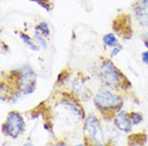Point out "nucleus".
<instances>
[{"instance_id":"obj_1","label":"nucleus","mask_w":148,"mask_h":146,"mask_svg":"<svg viewBox=\"0 0 148 146\" xmlns=\"http://www.w3.org/2000/svg\"><path fill=\"white\" fill-rule=\"evenodd\" d=\"M38 85V75L29 65L2 73L0 81L1 101H16L23 95H31Z\"/></svg>"},{"instance_id":"obj_2","label":"nucleus","mask_w":148,"mask_h":146,"mask_svg":"<svg viewBox=\"0 0 148 146\" xmlns=\"http://www.w3.org/2000/svg\"><path fill=\"white\" fill-rule=\"evenodd\" d=\"M97 76L103 87L122 95L129 94L132 91V82L111 58L104 55L100 57L97 66Z\"/></svg>"},{"instance_id":"obj_3","label":"nucleus","mask_w":148,"mask_h":146,"mask_svg":"<svg viewBox=\"0 0 148 146\" xmlns=\"http://www.w3.org/2000/svg\"><path fill=\"white\" fill-rule=\"evenodd\" d=\"M93 106L104 121H114L115 116L123 109L125 98L120 93L102 87L93 94Z\"/></svg>"},{"instance_id":"obj_4","label":"nucleus","mask_w":148,"mask_h":146,"mask_svg":"<svg viewBox=\"0 0 148 146\" xmlns=\"http://www.w3.org/2000/svg\"><path fill=\"white\" fill-rule=\"evenodd\" d=\"M83 145L84 146H115L112 138L108 137L100 117L89 113L83 123Z\"/></svg>"},{"instance_id":"obj_5","label":"nucleus","mask_w":148,"mask_h":146,"mask_svg":"<svg viewBox=\"0 0 148 146\" xmlns=\"http://www.w3.org/2000/svg\"><path fill=\"white\" fill-rule=\"evenodd\" d=\"M25 120L17 110H12L8 113L4 122L1 124V133L10 139H17L25 131Z\"/></svg>"},{"instance_id":"obj_6","label":"nucleus","mask_w":148,"mask_h":146,"mask_svg":"<svg viewBox=\"0 0 148 146\" xmlns=\"http://www.w3.org/2000/svg\"><path fill=\"white\" fill-rule=\"evenodd\" d=\"M113 31L117 36L122 40H130L133 36V27L131 22V16L128 13H121L117 15L112 22Z\"/></svg>"},{"instance_id":"obj_7","label":"nucleus","mask_w":148,"mask_h":146,"mask_svg":"<svg viewBox=\"0 0 148 146\" xmlns=\"http://www.w3.org/2000/svg\"><path fill=\"white\" fill-rule=\"evenodd\" d=\"M87 80H88V77L81 72L78 76H75L73 78V80L71 81V88L69 90L73 92L76 96H78L81 100L87 99L88 96L90 97V90L86 87V81Z\"/></svg>"},{"instance_id":"obj_8","label":"nucleus","mask_w":148,"mask_h":146,"mask_svg":"<svg viewBox=\"0 0 148 146\" xmlns=\"http://www.w3.org/2000/svg\"><path fill=\"white\" fill-rule=\"evenodd\" d=\"M132 12L138 25L148 29V0H136L133 2Z\"/></svg>"},{"instance_id":"obj_9","label":"nucleus","mask_w":148,"mask_h":146,"mask_svg":"<svg viewBox=\"0 0 148 146\" xmlns=\"http://www.w3.org/2000/svg\"><path fill=\"white\" fill-rule=\"evenodd\" d=\"M114 126L119 131L123 132V133H131L132 132V127H133V124H132V121L130 118L129 112H127L126 110L122 109L120 112H119L114 118Z\"/></svg>"},{"instance_id":"obj_10","label":"nucleus","mask_w":148,"mask_h":146,"mask_svg":"<svg viewBox=\"0 0 148 146\" xmlns=\"http://www.w3.org/2000/svg\"><path fill=\"white\" fill-rule=\"evenodd\" d=\"M148 142V135L146 131L131 132L127 138V146H146Z\"/></svg>"},{"instance_id":"obj_11","label":"nucleus","mask_w":148,"mask_h":146,"mask_svg":"<svg viewBox=\"0 0 148 146\" xmlns=\"http://www.w3.org/2000/svg\"><path fill=\"white\" fill-rule=\"evenodd\" d=\"M18 36L22 40V42L32 51H39L40 50V46L37 44V42L34 41V36H30L28 33L24 32V31H18Z\"/></svg>"},{"instance_id":"obj_12","label":"nucleus","mask_w":148,"mask_h":146,"mask_svg":"<svg viewBox=\"0 0 148 146\" xmlns=\"http://www.w3.org/2000/svg\"><path fill=\"white\" fill-rule=\"evenodd\" d=\"M102 43H103V45L105 47L113 48L117 44H119L118 36L114 32L106 33V34H104L103 36H102Z\"/></svg>"},{"instance_id":"obj_13","label":"nucleus","mask_w":148,"mask_h":146,"mask_svg":"<svg viewBox=\"0 0 148 146\" xmlns=\"http://www.w3.org/2000/svg\"><path fill=\"white\" fill-rule=\"evenodd\" d=\"M71 75H72V70H69V68H64L63 70L60 72V74L57 77V80H56V87L59 88L61 85L66 83L69 79L71 78Z\"/></svg>"},{"instance_id":"obj_14","label":"nucleus","mask_w":148,"mask_h":146,"mask_svg":"<svg viewBox=\"0 0 148 146\" xmlns=\"http://www.w3.org/2000/svg\"><path fill=\"white\" fill-rule=\"evenodd\" d=\"M34 41L37 42V44L40 46L41 48L43 49H47L48 44H47V40H46V36H44L41 32H39L38 30H34Z\"/></svg>"},{"instance_id":"obj_15","label":"nucleus","mask_w":148,"mask_h":146,"mask_svg":"<svg viewBox=\"0 0 148 146\" xmlns=\"http://www.w3.org/2000/svg\"><path fill=\"white\" fill-rule=\"evenodd\" d=\"M34 30H38L39 32H41L44 36L49 37L51 35V29H49V26L46 22L42 20V22H39L34 27Z\"/></svg>"},{"instance_id":"obj_16","label":"nucleus","mask_w":148,"mask_h":146,"mask_svg":"<svg viewBox=\"0 0 148 146\" xmlns=\"http://www.w3.org/2000/svg\"><path fill=\"white\" fill-rule=\"evenodd\" d=\"M129 115L133 126H137V125L142 124L143 121H144V115L140 111H130Z\"/></svg>"},{"instance_id":"obj_17","label":"nucleus","mask_w":148,"mask_h":146,"mask_svg":"<svg viewBox=\"0 0 148 146\" xmlns=\"http://www.w3.org/2000/svg\"><path fill=\"white\" fill-rule=\"evenodd\" d=\"M29 1H34V2L39 4L40 7H44L47 11H52L53 7H54V4L52 3L51 0H29Z\"/></svg>"},{"instance_id":"obj_18","label":"nucleus","mask_w":148,"mask_h":146,"mask_svg":"<svg viewBox=\"0 0 148 146\" xmlns=\"http://www.w3.org/2000/svg\"><path fill=\"white\" fill-rule=\"evenodd\" d=\"M122 50H123V45L119 43V44H117L115 47L112 48L111 53H110V58H111V59L115 58V57H116V55H118Z\"/></svg>"},{"instance_id":"obj_19","label":"nucleus","mask_w":148,"mask_h":146,"mask_svg":"<svg viewBox=\"0 0 148 146\" xmlns=\"http://www.w3.org/2000/svg\"><path fill=\"white\" fill-rule=\"evenodd\" d=\"M47 146H71L64 139H54Z\"/></svg>"},{"instance_id":"obj_20","label":"nucleus","mask_w":148,"mask_h":146,"mask_svg":"<svg viewBox=\"0 0 148 146\" xmlns=\"http://www.w3.org/2000/svg\"><path fill=\"white\" fill-rule=\"evenodd\" d=\"M141 60L144 64L148 65V49H146V50L143 51L141 53Z\"/></svg>"},{"instance_id":"obj_21","label":"nucleus","mask_w":148,"mask_h":146,"mask_svg":"<svg viewBox=\"0 0 148 146\" xmlns=\"http://www.w3.org/2000/svg\"><path fill=\"white\" fill-rule=\"evenodd\" d=\"M142 41H143V43H144V46L146 47V49H148V30L147 31H145L143 34H142Z\"/></svg>"},{"instance_id":"obj_22","label":"nucleus","mask_w":148,"mask_h":146,"mask_svg":"<svg viewBox=\"0 0 148 146\" xmlns=\"http://www.w3.org/2000/svg\"><path fill=\"white\" fill-rule=\"evenodd\" d=\"M23 146H34V143H32V141H31V139H27V141L24 144H23Z\"/></svg>"}]
</instances>
